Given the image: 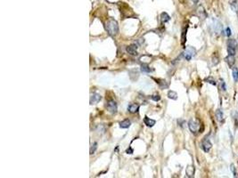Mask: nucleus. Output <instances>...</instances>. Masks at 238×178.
<instances>
[{
    "instance_id": "obj_1",
    "label": "nucleus",
    "mask_w": 238,
    "mask_h": 178,
    "mask_svg": "<svg viewBox=\"0 0 238 178\" xmlns=\"http://www.w3.org/2000/svg\"><path fill=\"white\" fill-rule=\"evenodd\" d=\"M105 29L111 36H116L119 32V25L116 20H114L113 18H110L105 24Z\"/></svg>"
},
{
    "instance_id": "obj_2",
    "label": "nucleus",
    "mask_w": 238,
    "mask_h": 178,
    "mask_svg": "<svg viewBox=\"0 0 238 178\" xmlns=\"http://www.w3.org/2000/svg\"><path fill=\"white\" fill-rule=\"evenodd\" d=\"M202 127V123L198 120H195V118H192V120H190L189 122H188L189 130L194 135H196L198 133H201V132L202 131V129H203Z\"/></svg>"
},
{
    "instance_id": "obj_3",
    "label": "nucleus",
    "mask_w": 238,
    "mask_h": 178,
    "mask_svg": "<svg viewBox=\"0 0 238 178\" xmlns=\"http://www.w3.org/2000/svg\"><path fill=\"white\" fill-rule=\"evenodd\" d=\"M238 44L235 39H228L227 41V53L229 55H235Z\"/></svg>"
},
{
    "instance_id": "obj_4",
    "label": "nucleus",
    "mask_w": 238,
    "mask_h": 178,
    "mask_svg": "<svg viewBox=\"0 0 238 178\" xmlns=\"http://www.w3.org/2000/svg\"><path fill=\"white\" fill-rule=\"evenodd\" d=\"M195 54H196V50L193 47H187L186 50H185V52L183 53V55L187 61H190L195 55Z\"/></svg>"
},
{
    "instance_id": "obj_5",
    "label": "nucleus",
    "mask_w": 238,
    "mask_h": 178,
    "mask_svg": "<svg viewBox=\"0 0 238 178\" xmlns=\"http://www.w3.org/2000/svg\"><path fill=\"white\" fill-rule=\"evenodd\" d=\"M211 147H212V143H210V139L207 136L204 137L202 141L201 142V149L204 151V152H209Z\"/></svg>"
},
{
    "instance_id": "obj_6",
    "label": "nucleus",
    "mask_w": 238,
    "mask_h": 178,
    "mask_svg": "<svg viewBox=\"0 0 238 178\" xmlns=\"http://www.w3.org/2000/svg\"><path fill=\"white\" fill-rule=\"evenodd\" d=\"M106 108L107 110L110 111L111 113L112 114H114L117 112V110H118V107H117V103L114 100H110L107 104H106Z\"/></svg>"
},
{
    "instance_id": "obj_7",
    "label": "nucleus",
    "mask_w": 238,
    "mask_h": 178,
    "mask_svg": "<svg viewBox=\"0 0 238 178\" xmlns=\"http://www.w3.org/2000/svg\"><path fill=\"white\" fill-rule=\"evenodd\" d=\"M225 61H226V62L227 63L228 65V67L232 69L234 67V64L235 63V55H227L226 58H225Z\"/></svg>"
},
{
    "instance_id": "obj_8",
    "label": "nucleus",
    "mask_w": 238,
    "mask_h": 178,
    "mask_svg": "<svg viewBox=\"0 0 238 178\" xmlns=\"http://www.w3.org/2000/svg\"><path fill=\"white\" fill-rule=\"evenodd\" d=\"M127 52L131 55H137V45H130L126 48Z\"/></svg>"
},
{
    "instance_id": "obj_9",
    "label": "nucleus",
    "mask_w": 238,
    "mask_h": 178,
    "mask_svg": "<svg viewBox=\"0 0 238 178\" xmlns=\"http://www.w3.org/2000/svg\"><path fill=\"white\" fill-rule=\"evenodd\" d=\"M101 95H99V94H93L91 96H90V104L91 105H93V104H96L97 102H99L101 101Z\"/></svg>"
},
{
    "instance_id": "obj_10",
    "label": "nucleus",
    "mask_w": 238,
    "mask_h": 178,
    "mask_svg": "<svg viewBox=\"0 0 238 178\" xmlns=\"http://www.w3.org/2000/svg\"><path fill=\"white\" fill-rule=\"evenodd\" d=\"M139 110V104L137 103H130L128 106V110L130 113H136Z\"/></svg>"
},
{
    "instance_id": "obj_11",
    "label": "nucleus",
    "mask_w": 238,
    "mask_h": 178,
    "mask_svg": "<svg viewBox=\"0 0 238 178\" xmlns=\"http://www.w3.org/2000/svg\"><path fill=\"white\" fill-rule=\"evenodd\" d=\"M144 125H146L147 127H154V125H155L156 121L154 120H152V118H150L145 116L144 118Z\"/></svg>"
},
{
    "instance_id": "obj_12",
    "label": "nucleus",
    "mask_w": 238,
    "mask_h": 178,
    "mask_svg": "<svg viewBox=\"0 0 238 178\" xmlns=\"http://www.w3.org/2000/svg\"><path fill=\"white\" fill-rule=\"evenodd\" d=\"M229 5L235 12H238V0H229Z\"/></svg>"
},
{
    "instance_id": "obj_13",
    "label": "nucleus",
    "mask_w": 238,
    "mask_h": 178,
    "mask_svg": "<svg viewBox=\"0 0 238 178\" xmlns=\"http://www.w3.org/2000/svg\"><path fill=\"white\" fill-rule=\"evenodd\" d=\"M215 115H216V118H217L218 121H219V122H223V120H224V112L220 109L216 110Z\"/></svg>"
},
{
    "instance_id": "obj_14",
    "label": "nucleus",
    "mask_w": 238,
    "mask_h": 178,
    "mask_svg": "<svg viewBox=\"0 0 238 178\" xmlns=\"http://www.w3.org/2000/svg\"><path fill=\"white\" fill-rule=\"evenodd\" d=\"M130 125H131V121L129 120V118H126V120H122L120 123V127H121V128H129L130 127Z\"/></svg>"
},
{
    "instance_id": "obj_15",
    "label": "nucleus",
    "mask_w": 238,
    "mask_h": 178,
    "mask_svg": "<svg viewBox=\"0 0 238 178\" xmlns=\"http://www.w3.org/2000/svg\"><path fill=\"white\" fill-rule=\"evenodd\" d=\"M194 171H195V169H194V166H188L187 167V170H186L187 175L188 177H193L194 175Z\"/></svg>"
},
{
    "instance_id": "obj_16",
    "label": "nucleus",
    "mask_w": 238,
    "mask_h": 178,
    "mask_svg": "<svg viewBox=\"0 0 238 178\" xmlns=\"http://www.w3.org/2000/svg\"><path fill=\"white\" fill-rule=\"evenodd\" d=\"M197 12H198V14H199V16H200L201 18H202V19L206 18V16H207L206 12H205V10H204V8L202 7V5H200L199 7H198Z\"/></svg>"
},
{
    "instance_id": "obj_17",
    "label": "nucleus",
    "mask_w": 238,
    "mask_h": 178,
    "mask_svg": "<svg viewBox=\"0 0 238 178\" xmlns=\"http://www.w3.org/2000/svg\"><path fill=\"white\" fill-rule=\"evenodd\" d=\"M170 20V16L167 14V12H162L161 14V21L162 23H166Z\"/></svg>"
},
{
    "instance_id": "obj_18",
    "label": "nucleus",
    "mask_w": 238,
    "mask_h": 178,
    "mask_svg": "<svg viewBox=\"0 0 238 178\" xmlns=\"http://www.w3.org/2000/svg\"><path fill=\"white\" fill-rule=\"evenodd\" d=\"M158 80L159 82H156L159 84V85H160V87L164 89V88H168L169 87V83L166 81V80H164V79H156Z\"/></svg>"
},
{
    "instance_id": "obj_19",
    "label": "nucleus",
    "mask_w": 238,
    "mask_h": 178,
    "mask_svg": "<svg viewBox=\"0 0 238 178\" xmlns=\"http://www.w3.org/2000/svg\"><path fill=\"white\" fill-rule=\"evenodd\" d=\"M232 76L234 78V81L235 83H237L238 82V68L237 67L232 68Z\"/></svg>"
},
{
    "instance_id": "obj_20",
    "label": "nucleus",
    "mask_w": 238,
    "mask_h": 178,
    "mask_svg": "<svg viewBox=\"0 0 238 178\" xmlns=\"http://www.w3.org/2000/svg\"><path fill=\"white\" fill-rule=\"evenodd\" d=\"M187 28H184L182 30V35H181V44L184 45L185 43L187 41Z\"/></svg>"
},
{
    "instance_id": "obj_21",
    "label": "nucleus",
    "mask_w": 238,
    "mask_h": 178,
    "mask_svg": "<svg viewBox=\"0 0 238 178\" xmlns=\"http://www.w3.org/2000/svg\"><path fill=\"white\" fill-rule=\"evenodd\" d=\"M219 87L221 91L225 92L227 90V85H226V83H225L224 79H222V78H220L219 79Z\"/></svg>"
},
{
    "instance_id": "obj_22",
    "label": "nucleus",
    "mask_w": 238,
    "mask_h": 178,
    "mask_svg": "<svg viewBox=\"0 0 238 178\" xmlns=\"http://www.w3.org/2000/svg\"><path fill=\"white\" fill-rule=\"evenodd\" d=\"M168 97L169 99H172V100H177V94L176 93L175 91H169Z\"/></svg>"
},
{
    "instance_id": "obj_23",
    "label": "nucleus",
    "mask_w": 238,
    "mask_h": 178,
    "mask_svg": "<svg viewBox=\"0 0 238 178\" xmlns=\"http://www.w3.org/2000/svg\"><path fill=\"white\" fill-rule=\"evenodd\" d=\"M141 71L145 72V73H150V72L152 71V70L150 69V67L147 64H143L141 66Z\"/></svg>"
},
{
    "instance_id": "obj_24",
    "label": "nucleus",
    "mask_w": 238,
    "mask_h": 178,
    "mask_svg": "<svg viewBox=\"0 0 238 178\" xmlns=\"http://www.w3.org/2000/svg\"><path fill=\"white\" fill-rule=\"evenodd\" d=\"M204 81L205 82H207V83H210V84H211V85H217V82H216V80L214 79V78H212V77H208V78H206L205 79H204Z\"/></svg>"
},
{
    "instance_id": "obj_25",
    "label": "nucleus",
    "mask_w": 238,
    "mask_h": 178,
    "mask_svg": "<svg viewBox=\"0 0 238 178\" xmlns=\"http://www.w3.org/2000/svg\"><path fill=\"white\" fill-rule=\"evenodd\" d=\"M96 149H97V143H92V144H91V146H90V150H89L90 154H91V155H92V154H94Z\"/></svg>"
},
{
    "instance_id": "obj_26",
    "label": "nucleus",
    "mask_w": 238,
    "mask_h": 178,
    "mask_svg": "<svg viewBox=\"0 0 238 178\" xmlns=\"http://www.w3.org/2000/svg\"><path fill=\"white\" fill-rule=\"evenodd\" d=\"M230 170H231V172L233 173V175H234L235 177H236V176H237V172H236V168H235V167L234 164H231V165H230Z\"/></svg>"
},
{
    "instance_id": "obj_27",
    "label": "nucleus",
    "mask_w": 238,
    "mask_h": 178,
    "mask_svg": "<svg viewBox=\"0 0 238 178\" xmlns=\"http://www.w3.org/2000/svg\"><path fill=\"white\" fill-rule=\"evenodd\" d=\"M212 62L214 65H217L218 63L220 62V58H219V55H216V58H215V55H213V57H212Z\"/></svg>"
},
{
    "instance_id": "obj_28",
    "label": "nucleus",
    "mask_w": 238,
    "mask_h": 178,
    "mask_svg": "<svg viewBox=\"0 0 238 178\" xmlns=\"http://www.w3.org/2000/svg\"><path fill=\"white\" fill-rule=\"evenodd\" d=\"M152 100L154 101V102H159L161 100V96L159 95H152Z\"/></svg>"
},
{
    "instance_id": "obj_29",
    "label": "nucleus",
    "mask_w": 238,
    "mask_h": 178,
    "mask_svg": "<svg viewBox=\"0 0 238 178\" xmlns=\"http://www.w3.org/2000/svg\"><path fill=\"white\" fill-rule=\"evenodd\" d=\"M231 34H232V32H231V29L229 28V27H227V29H226V35H227V37H230L231 36Z\"/></svg>"
},
{
    "instance_id": "obj_30",
    "label": "nucleus",
    "mask_w": 238,
    "mask_h": 178,
    "mask_svg": "<svg viewBox=\"0 0 238 178\" xmlns=\"http://www.w3.org/2000/svg\"><path fill=\"white\" fill-rule=\"evenodd\" d=\"M126 152H127L128 154H132V153H133V150H132L131 148H129V149L126 150Z\"/></svg>"
},
{
    "instance_id": "obj_31",
    "label": "nucleus",
    "mask_w": 238,
    "mask_h": 178,
    "mask_svg": "<svg viewBox=\"0 0 238 178\" xmlns=\"http://www.w3.org/2000/svg\"><path fill=\"white\" fill-rule=\"evenodd\" d=\"M192 1H193L194 4H196V3H198V0H192Z\"/></svg>"
}]
</instances>
